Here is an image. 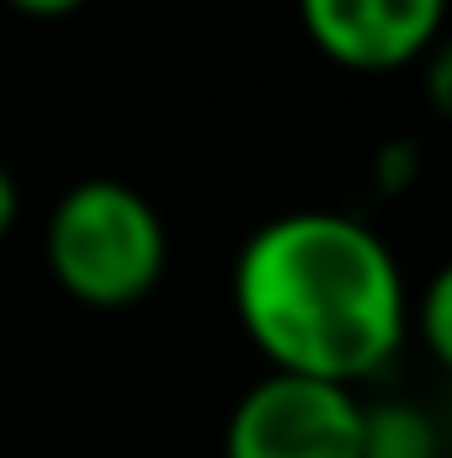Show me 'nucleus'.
I'll return each instance as SVG.
<instances>
[{
	"label": "nucleus",
	"instance_id": "nucleus-7",
	"mask_svg": "<svg viewBox=\"0 0 452 458\" xmlns=\"http://www.w3.org/2000/svg\"><path fill=\"white\" fill-rule=\"evenodd\" d=\"M421 182V144L415 139H389L372 155V192L383 198H405Z\"/></svg>",
	"mask_w": 452,
	"mask_h": 458
},
{
	"label": "nucleus",
	"instance_id": "nucleus-3",
	"mask_svg": "<svg viewBox=\"0 0 452 458\" xmlns=\"http://www.w3.org/2000/svg\"><path fill=\"white\" fill-rule=\"evenodd\" d=\"M356 448L362 394L277 368L234 400L224 427V458H356Z\"/></svg>",
	"mask_w": 452,
	"mask_h": 458
},
{
	"label": "nucleus",
	"instance_id": "nucleus-1",
	"mask_svg": "<svg viewBox=\"0 0 452 458\" xmlns=\"http://www.w3.org/2000/svg\"><path fill=\"white\" fill-rule=\"evenodd\" d=\"M234 320L277 373L367 384L410 342V283L394 245L356 214H277L234 256Z\"/></svg>",
	"mask_w": 452,
	"mask_h": 458
},
{
	"label": "nucleus",
	"instance_id": "nucleus-9",
	"mask_svg": "<svg viewBox=\"0 0 452 458\" xmlns=\"http://www.w3.org/2000/svg\"><path fill=\"white\" fill-rule=\"evenodd\" d=\"M5 5L21 11V16H43V21H48V16H70V11H80L86 0H5Z\"/></svg>",
	"mask_w": 452,
	"mask_h": 458
},
{
	"label": "nucleus",
	"instance_id": "nucleus-4",
	"mask_svg": "<svg viewBox=\"0 0 452 458\" xmlns=\"http://www.w3.org/2000/svg\"><path fill=\"white\" fill-rule=\"evenodd\" d=\"M452 0H298L309 43L351 75L415 70L448 27Z\"/></svg>",
	"mask_w": 452,
	"mask_h": 458
},
{
	"label": "nucleus",
	"instance_id": "nucleus-6",
	"mask_svg": "<svg viewBox=\"0 0 452 458\" xmlns=\"http://www.w3.org/2000/svg\"><path fill=\"white\" fill-rule=\"evenodd\" d=\"M410 331L452 373V261H442L431 272V283L421 288V299H410Z\"/></svg>",
	"mask_w": 452,
	"mask_h": 458
},
{
	"label": "nucleus",
	"instance_id": "nucleus-2",
	"mask_svg": "<svg viewBox=\"0 0 452 458\" xmlns=\"http://www.w3.org/2000/svg\"><path fill=\"white\" fill-rule=\"evenodd\" d=\"M43 261L54 283L86 310L144 304L171 261L160 208L128 182H75L43 225Z\"/></svg>",
	"mask_w": 452,
	"mask_h": 458
},
{
	"label": "nucleus",
	"instance_id": "nucleus-5",
	"mask_svg": "<svg viewBox=\"0 0 452 458\" xmlns=\"http://www.w3.org/2000/svg\"><path fill=\"white\" fill-rule=\"evenodd\" d=\"M356 458H442V432L415 400H362Z\"/></svg>",
	"mask_w": 452,
	"mask_h": 458
},
{
	"label": "nucleus",
	"instance_id": "nucleus-8",
	"mask_svg": "<svg viewBox=\"0 0 452 458\" xmlns=\"http://www.w3.org/2000/svg\"><path fill=\"white\" fill-rule=\"evenodd\" d=\"M421 70V91H426V107L452 123V38H437L431 43V54L415 64Z\"/></svg>",
	"mask_w": 452,
	"mask_h": 458
},
{
	"label": "nucleus",
	"instance_id": "nucleus-10",
	"mask_svg": "<svg viewBox=\"0 0 452 458\" xmlns=\"http://www.w3.org/2000/svg\"><path fill=\"white\" fill-rule=\"evenodd\" d=\"M16 214H21V192H16V182H11V171L0 165V240L11 234V225H16Z\"/></svg>",
	"mask_w": 452,
	"mask_h": 458
}]
</instances>
